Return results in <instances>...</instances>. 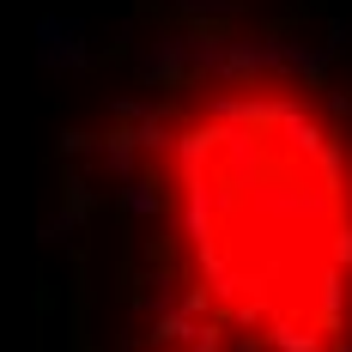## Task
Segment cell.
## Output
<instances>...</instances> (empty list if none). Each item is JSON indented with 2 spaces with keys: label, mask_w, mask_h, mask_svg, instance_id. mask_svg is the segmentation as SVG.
Masks as SVG:
<instances>
[{
  "label": "cell",
  "mask_w": 352,
  "mask_h": 352,
  "mask_svg": "<svg viewBox=\"0 0 352 352\" xmlns=\"http://www.w3.org/2000/svg\"><path fill=\"white\" fill-rule=\"evenodd\" d=\"M128 340L328 352L352 310V146L280 67L195 73L134 140Z\"/></svg>",
  "instance_id": "obj_1"
}]
</instances>
